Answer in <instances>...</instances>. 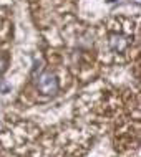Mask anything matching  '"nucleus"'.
<instances>
[{
	"label": "nucleus",
	"mask_w": 141,
	"mask_h": 157,
	"mask_svg": "<svg viewBox=\"0 0 141 157\" xmlns=\"http://www.w3.org/2000/svg\"><path fill=\"white\" fill-rule=\"evenodd\" d=\"M35 88H37V91L43 96H55L60 90L58 76L55 73H52V71L40 73L35 78Z\"/></svg>",
	"instance_id": "nucleus-1"
},
{
	"label": "nucleus",
	"mask_w": 141,
	"mask_h": 157,
	"mask_svg": "<svg viewBox=\"0 0 141 157\" xmlns=\"http://www.w3.org/2000/svg\"><path fill=\"white\" fill-rule=\"evenodd\" d=\"M108 45L111 48V52L115 53H123L125 50L130 46V38L123 33H111L108 40Z\"/></svg>",
	"instance_id": "nucleus-2"
},
{
	"label": "nucleus",
	"mask_w": 141,
	"mask_h": 157,
	"mask_svg": "<svg viewBox=\"0 0 141 157\" xmlns=\"http://www.w3.org/2000/svg\"><path fill=\"white\" fill-rule=\"evenodd\" d=\"M8 91H10V86H8L5 81H2L0 83V93H2V94H7Z\"/></svg>",
	"instance_id": "nucleus-3"
},
{
	"label": "nucleus",
	"mask_w": 141,
	"mask_h": 157,
	"mask_svg": "<svg viewBox=\"0 0 141 157\" xmlns=\"http://www.w3.org/2000/svg\"><path fill=\"white\" fill-rule=\"evenodd\" d=\"M5 70H7V61L3 60L2 56H0V76H2L3 73H5Z\"/></svg>",
	"instance_id": "nucleus-4"
}]
</instances>
